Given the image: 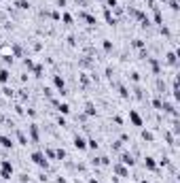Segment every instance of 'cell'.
Segmentation results:
<instances>
[{"mask_svg":"<svg viewBox=\"0 0 180 183\" xmlns=\"http://www.w3.org/2000/svg\"><path fill=\"white\" fill-rule=\"evenodd\" d=\"M6 77H9V72H6V70H2V72H0V81H6Z\"/></svg>","mask_w":180,"mask_h":183,"instance_id":"1","label":"cell"},{"mask_svg":"<svg viewBox=\"0 0 180 183\" xmlns=\"http://www.w3.org/2000/svg\"><path fill=\"white\" fill-rule=\"evenodd\" d=\"M76 147H85V141L83 138H76Z\"/></svg>","mask_w":180,"mask_h":183,"instance_id":"2","label":"cell"}]
</instances>
